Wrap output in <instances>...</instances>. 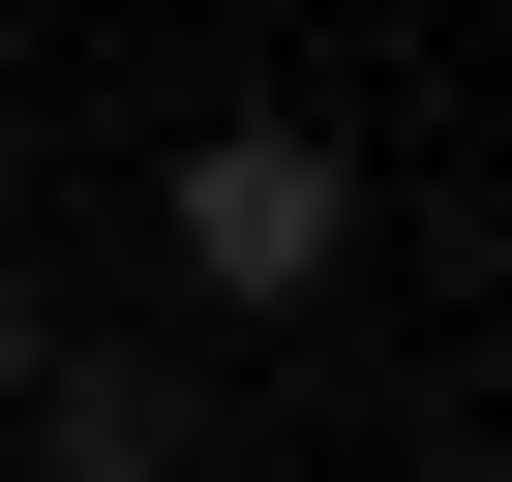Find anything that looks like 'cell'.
Instances as JSON below:
<instances>
[{
	"mask_svg": "<svg viewBox=\"0 0 512 482\" xmlns=\"http://www.w3.org/2000/svg\"><path fill=\"white\" fill-rule=\"evenodd\" d=\"M151 272H181L211 332H302V302L362 272V151H332L302 91H241V121H181V151H151Z\"/></svg>",
	"mask_w": 512,
	"mask_h": 482,
	"instance_id": "obj_1",
	"label": "cell"
},
{
	"mask_svg": "<svg viewBox=\"0 0 512 482\" xmlns=\"http://www.w3.org/2000/svg\"><path fill=\"white\" fill-rule=\"evenodd\" d=\"M0 482H241V422H211V362H121V332H61V392L0 422Z\"/></svg>",
	"mask_w": 512,
	"mask_h": 482,
	"instance_id": "obj_2",
	"label": "cell"
},
{
	"mask_svg": "<svg viewBox=\"0 0 512 482\" xmlns=\"http://www.w3.org/2000/svg\"><path fill=\"white\" fill-rule=\"evenodd\" d=\"M61 392V302H31V241H0V422H31Z\"/></svg>",
	"mask_w": 512,
	"mask_h": 482,
	"instance_id": "obj_3",
	"label": "cell"
}]
</instances>
